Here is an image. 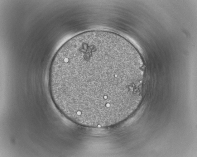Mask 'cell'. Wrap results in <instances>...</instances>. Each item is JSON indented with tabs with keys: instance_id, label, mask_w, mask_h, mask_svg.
<instances>
[{
	"instance_id": "1",
	"label": "cell",
	"mask_w": 197,
	"mask_h": 157,
	"mask_svg": "<svg viewBox=\"0 0 197 157\" xmlns=\"http://www.w3.org/2000/svg\"><path fill=\"white\" fill-rule=\"evenodd\" d=\"M142 69L113 51L100 49L81 53L55 67L51 81L55 102L92 118L121 112L140 93Z\"/></svg>"
}]
</instances>
